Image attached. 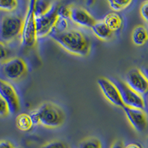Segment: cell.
I'll return each mask as SVG.
<instances>
[{"mask_svg": "<svg viewBox=\"0 0 148 148\" xmlns=\"http://www.w3.org/2000/svg\"><path fill=\"white\" fill-rule=\"evenodd\" d=\"M50 37L70 53L86 56L90 51V43L82 32L76 29L51 31Z\"/></svg>", "mask_w": 148, "mask_h": 148, "instance_id": "cell-1", "label": "cell"}, {"mask_svg": "<svg viewBox=\"0 0 148 148\" xmlns=\"http://www.w3.org/2000/svg\"><path fill=\"white\" fill-rule=\"evenodd\" d=\"M34 125H42L49 128L61 126L64 121L63 111L53 103H44L30 113Z\"/></svg>", "mask_w": 148, "mask_h": 148, "instance_id": "cell-2", "label": "cell"}, {"mask_svg": "<svg viewBox=\"0 0 148 148\" xmlns=\"http://www.w3.org/2000/svg\"><path fill=\"white\" fill-rule=\"evenodd\" d=\"M24 19L16 14H8L0 18V42L6 44L21 35Z\"/></svg>", "mask_w": 148, "mask_h": 148, "instance_id": "cell-3", "label": "cell"}, {"mask_svg": "<svg viewBox=\"0 0 148 148\" xmlns=\"http://www.w3.org/2000/svg\"><path fill=\"white\" fill-rule=\"evenodd\" d=\"M34 4L35 1L34 0L28 2L26 15L23 21V27L21 34V42L22 45L25 47H34L38 39L34 16Z\"/></svg>", "mask_w": 148, "mask_h": 148, "instance_id": "cell-4", "label": "cell"}, {"mask_svg": "<svg viewBox=\"0 0 148 148\" xmlns=\"http://www.w3.org/2000/svg\"><path fill=\"white\" fill-rule=\"evenodd\" d=\"M59 7V4H52L51 9L45 14L35 18L37 38L46 36L51 34V31L53 30L56 24L59 19L58 16Z\"/></svg>", "mask_w": 148, "mask_h": 148, "instance_id": "cell-5", "label": "cell"}, {"mask_svg": "<svg viewBox=\"0 0 148 148\" xmlns=\"http://www.w3.org/2000/svg\"><path fill=\"white\" fill-rule=\"evenodd\" d=\"M118 88L120 92L121 100L124 106L127 108H136L144 110L145 108V102L142 96L135 92L128 87L125 82L118 79H114L113 82Z\"/></svg>", "mask_w": 148, "mask_h": 148, "instance_id": "cell-6", "label": "cell"}, {"mask_svg": "<svg viewBox=\"0 0 148 148\" xmlns=\"http://www.w3.org/2000/svg\"><path fill=\"white\" fill-rule=\"evenodd\" d=\"M27 71V64L21 58H12L2 63V73L11 81H17L22 79L26 74Z\"/></svg>", "mask_w": 148, "mask_h": 148, "instance_id": "cell-7", "label": "cell"}, {"mask_svg": "<svg viewBox=\"0 0 148 148\" xmlns=\"http://www.w3.org/2000/svg\"><path fill=\"white\" fill-rule=\"evenodd\" d=\"M125 82L130 89L141 96L148 92V81L141 70L138 68H132L127 71Z\"/></svg>", "mask_w": 148, "mask_h": 148, "instance_id": "cell-8", "label": "cell"}, {"mask_svg": "<svg viewBox=\"0 0 148 148\" xmlns=\"http://www.w3.org/2000/svg\"><path fill=\"white\" fill-rule=\"evenodd\" d=\"M0 96L7 102L10 114L18 113L20 110V103L16 91L10 83L2 79H0Z\"/></svg>", "mask_w": 148, "mask_h": 148, "instance_id": "cell-9", "label": "cell"}, {"mask_svg": "<svg viewBox=\"0 0 148 148\" xmlns=\"http://www.w3.org/2000/svg\"><path fill=\"white\" fill-rule=\"evenodd\" d=\"M98 84L106 99L111 104L119 108H124L120 92L116 84L110 79L101 77L98 79Z\"/></svg>", "mask_w": 148, "mask_h": 148, "instance_id": "cell-10", "label": "cell"}, {"mask_svg": "<svg viewBox=\"0 0 148 148\" xmlns=\"http://www.w3.org/2000/svg\"><path fill=\"white\" fill-rule=\"evenodd\" d=\"M123 110L133 129L138 133H144L148 126L147 116L144 110L124 107Z\"/></svg>", "mask_w": 148, "mask_h": 148, "instance_id": "cell-11", "label": "cell"}, {"mask_svg": "<svg viewBox=\"0 0 148 148\" xmlns=\"http://www.w3.org/2000/svg\"><path fill=\"white\" fill-rule=\"evenodd\" d=\"M71 18L75 24L87 28H92L96 22L87 10L80 8H72Z\"/></svg>", "mask_w": 148, "mask_h": 148, "instance_id": "cell-12", "label": "cell"}, {"mask_svg": "<svg viewBox=\"0 0 148 148\" xmlns=\"http://www.w3.org/2000/svg\"><path fill=\"white\" fill-rule=\"evenodd\" d=\"M92 33L101 40L107 41L110 39L112 36V31L109 29V27L106 25L104 21H98L92 26Z\"/></svg>", "mask_w": 148, "mask_h": 148, "instance_id": "cell-13", "label": "cell"}, {"mask_svg": "<svg viewBox=\"0 0 148 148\" xmlns=\"http://www.w3.org/2000/svg\"><path fill=\"white\" fill-rule=\"evenodd\" d=\"M132 41L136 46H142L148 40L147 29L142 25H138L133 29L132 32Z\"/></svg>", "mask_w": 148, "mask_h": 148, "instance_id": "cell-14", "label": "cell"}, {"mask_svg": "<svg viewBox=\"0 0 148 148\" xmlns=\"http://www.w3.org/2000/svg\"><path fill=\"white\" fill-rule=\"evenodd\" d=\"M104 22L109 27L112 32L118 31L121 28L123 25V21L121 17L116 13H110L105 16L104 18Z\"/></svg>", "mask_w": 148, "mask_h": 148, "instance_id": "cell-15", "label": "cell"}, {"mask_svg": "<svg viewBox=\"0 0 148 148\" xmlns=\"http://www.w3.org/2000/svg\"><path fill=\"white\" fill-rule=\"evenodd\" d=\"M16 124L18 127L22 131H28L34 126L30 114L27 113H21L16 117Z\"/></svg>", "mask_w": 148, "mask_h": 148, "instance_id": "cell-16", "label": "cell"}, {"mask_svg": "<svg viewBox=\"0 0 148 148\" xmlns=\"http://www.w3.org/2000/svg\"><path fill=\"white\" fill-rule=\"evenodd\" d=\"M52 3L49 1H35L34 4V16L35 18L44 15L51 9Z\"/></svg>", "mask_w": 148, "mask_h": 148, "instance_id": "cell-17", "label": "cell"}, {"mask_svg": "<svg viewBox=\"0 0 148 148\" xmlns=\"http://www.w3.org/2000/svg\"><path fill=\"white\" fill-rule=\"evenodd\" d=\"M79 148H101V144L98 138L90 137L81 141Z\"/></svg>", "mask_w": 148, "mask_h": 148, "instance_id": "cell-18", "label": "cell"}, {"mask_svg": "<svg viewBox=\"0 0 148 148\" xmlns=\"http://www.w3.org/2000/svg\"><path fill=\"white\" fill-rule=\"evenodd\" d=\"M108 2L109 4L110 7L114 11H120V10L127 8L132 3V1H130V0H124V1L111 0V1H108Z\"/></svg>", "mask_w": 148, "mask_h": 148, "instance_id": "cell-19", "label": "cell"}, {"mask_svg": "<svg viewBox=\"0 0 148 148\" xmlns=\"http://www.w3.org/2000/svg\"><path fill=\"white\" fill-rule=\"evenodd\" d=\"M18 7V2L16 0H0V10L6 12L14 11Z\"/></svg>", "mask_w": 148, "mask_h": 148, "instance_id": "cell-20", "label": "cell"}, {"mask_svg": "<svg viewBox=\"0 0 148 148\" xmlns=\"http://www.w3.org/2000/svg\"><path fill=\"white\" fill-rule=\"evenodd\" d=\"M71 11H72V8L67 5H59L58 9V16L59 18L65 20L67 18H71Z\"/></svg>", "mask_w": 148, "mask_h": 148, "instance_id": "cell-21", "label": "cell"}, {"mask_svg": "<svg viewBox=\"0 0 148 148\" xmlns=\"http://www.w3.org/2000/svg\"><path fill=\"white\" fill-rule=\"evenodd\" d=\"M10 114L8 105L4 100L3 98L0 96V117H5Z\"/></svg>", "mask_w": 148, "mask_h": 148, "instance_id": "cell-22", "label": "cell"}, {"mask_svg": "<svg viewBox=\"0 0 148 148\" xmlns=\"http://www.w3.org/2000/svg\"><path fill=\"white\" fill-rule=\"evenodd\" d=\"M41 148H67V147L62 141H53L45 144Z\"/></svg>", "mask_w": 148, "mask_h": 148, "instance_id": "cell-23", "label": "cell"}, {"mask_svg": "<svg viewBox=\"0 0 148 148\" xmlns=\"http://www.w3.org/2000/svg\"><path fill=\"white\" fill-rule=\"evenodd\" d=\"M140 14L144 20L148 24V1H146L141 5Z\"/></svg>", "mask_w": 148, "mask_h": 148, "instance_id": "cell-24", "label": "cell"}, {"mask_svg": "<svg viewBox=\"0 0 148 148\" xmlns=\"http://www.w3.org/2000/svg\"><path fill=\"white\" fill-rule=\"evenodd\" d=\"M8 57V50L5 44L0 42V62H4Z\"/></svg>", "mask_w": 148, "mask_h": 148, "instance_id": "cell-25", "label": "cell"}, {"mask_svg": "<svg viewBox=\"0 0 148 148\" xmlns=\"http://www.w3.org/2000/svg\"><path fill=\"white\" fill-rule=\"evenodd\" d=\"M0 148H15L14 145L9 141L2 140L0 141Z\"/></svg>", "mask_w": 148, "mask_h": 148, "instance_id": "cell-26", "label": "cell"}, {"mask_svg": "<svg viewBox=\"0 0 148 148\" xmlns=\"http://www.w3.org/2000/svg\"><path fill=\"white\" fill-rule=\"evenodd\" d=\"M110 148H125V147L124 146V143L122 141L120 140H117L112 145Z\"/></svg>", "mask_w": 148, "mask_h": 148, "instance_id": "cell-27", "label": "cell"}, {"mask_svg": "<svg viewBox=\"0 0 148 148\" xmlns=\"http://www.w3.org/2000/svg\"><path fill=\"white\" fill-rule=\"evenodd\" d=\"M141 71L142 72V73L144 74V76H145V78H146L147 80L148 81V65H146L142 67Z\"/></svg>", "mask_w": 148, "mask_h": 148, "instance_id": "cell-28", "label": "cell"}, {"mask_svg": "<svg viewBox=\"0 0 148 148\" xmlns=\"http://www.w3.org/2000/svg\"><path fill=\"white\" fill-rule=\"evenodd\" d=\"M125 148H141V147L139 145H138V144L133 143L128 145Z\"/></svg>", "mask_w": 148, "mask_h": 148, "instance_id": "cell-29", "label": "cell"}, {"mask_svg": "<svg viewBox=\"0 0 148 148\" xmlns=\"http://www.w3.org/2000/svg\"><path fill=\"white\" fill-rule=\"evenodd\" d=\"M147 32H148V29H147Z\"/></svg>", "mask_w": 148, "mask_h": 148, "instance_id": "cell-30", "label": "cell"}, {"mask_svg": "<svg viewBox=\"0 0 148 148\" xmlns=\"http://www.w3.org/2000/svg\"><path fill=\"white\" fill-rule=\"evenodd\" d=\"M147 141H148V138H147Z\"/></svg>", "mask_w": 148, "mask_h": 148, "instance_id": "cell-31", "label": "cell"}]
</instances>
